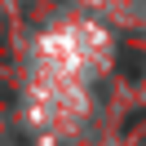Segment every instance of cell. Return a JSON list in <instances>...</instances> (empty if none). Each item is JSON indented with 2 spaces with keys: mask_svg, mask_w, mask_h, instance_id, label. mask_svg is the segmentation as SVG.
Listing matches in <instances>:
<instances>
[{
  "mask_svg": "<svg viewBox=\"0 0 146 146\" xmlns=\"http://www.w3.org/2000/svg\"><path fill=\"white\" fill-rule=\"evenodd\" d=\"M142 71H146L142 49H124V53H119V75H124V80H142Z\"/></svg>",
  "mask_w": 146,
  "mask_h": 146,
  "instance_id": "obj_1",
  "label": "cell"
}]
</instances>
